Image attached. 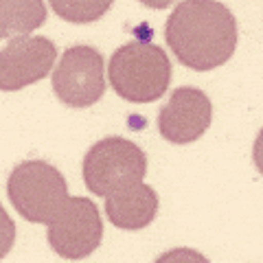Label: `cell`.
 <instances>
[{"instance_id": "7a4b0ae2", "label": "cell", "mask_w": 263, "mask_h": 263, "mask_svg": "<svg viewBox=\"0 0 263 263\" xmlns=\"http://www.w3.org/2000/svg\"><path fill=\"white\" fill-rule=\"evenodd\" d=\"M108 77L121 99L129 103H152L167 92L171 62L160 46L134 40L112 53Z\"/></svg>"}, {"instance_id": "8992f818", "label": "cell", "mask_w": 263, "mask_h": 263, "mask_svg": "<svg viewBox=\"0 0 263 263\" xmlns=\"http://www.w3.org/2000/svg\"><path fill=\"white\" fill-rule=\"evenodd\" d=\"M46 226L48 243L64 259H84L92 254L103 237L101 213L88 197H68Z\"/></svg>"}, {"instance_id": "3957f363", "label": "cell", "mask_w": 263, "mask_h": 263, "mask_svg": "<svg viewBox=\"0 0 263 263\" xmlns=\"http://www.w3.org/2000/svg\"><path fill=\"white\" fill-rule=\"evenodd\" d=\"M7 193L13 209L31 224H48L68 200L64 176L46 160H24L13 167Z\"/></svg>"}, {"instance_id": "5b68a950", "label": "cell", "mask_w": 263, "mask_h": 263, "mask_svg": "<svg viewBox=\"0 0 263 263\" xmlns=\"http://www.w3.org/2000/svg\"><path fill=\"white\" fill-rule=\"evenodd\" d=\"M53 92L68 108H90L105 92V64L95 46H68L53 68Z\"/></svg>"}, {"instance_id": "ba28073f", "label": "cell", "mask_w": 263, "mask_h": 263, "mask_svg": "<svg viewBox=\"0 0 263 263\" xmlns=\"http://www.w3.org/2000/svg\"><path fill=\"white\" fill-rule=\"evenodd\" d=\"M213 103L200 88L182 86L171 92L167 105L158 114V132L174 145H189L197 141L211 127Z\"/></svg>"}, {"instance_id": "9c48e42d", "label": "cell", "mask_w": 263, "mask_h": 263, "mask_svg": "<svg viewBox=\"0 0 263 263\" xmlns=\"http://www.w3.org/2000/svg\"><path fill=\"white\" fill-rule=\"evenodd\" d=\"M158 193L145 182L105 195V215L121 230L147 228L158 213Z\"/></svg>"}, {"instance_id": "277c9868", "label": "cell", "mask_w": 263, "mask_h": 263, "mask_svg": "<svg viewBox=\"0 0 263 263\" xmlns=\"http://www.w3.org/2000/svg\"><path fill=\"white\" fill-rule=\"evenodd\" d=\"M84 182L90 193L105 197L143 182L147 156L136 143L123 136H108L95 143L84 156Z\"/></svg>"}, {"instance_id": "52a82bcc", "label": "cell", "mask_w": 263, "mask_h": 263, "mask_svg": "<svg viewBox=\"0 0 263 263\" xmlns=\"http://www.w3.org/2000/svg\"><path fill=\"white\" fill-rule=\"evenodd\" d=\"M57 46L48 37L15 35L0 51V90L15 92L51 75Z\"/></svg>"}, {"instance_id": "30bf717a", "label": "cell", "mask_w": 263, "mask_h": 263, "mask_svg": "<svg viewBox=\"0 0 263 263\" xmlns=\"http://www.w3.org/2000/svg\"><path fill=\"white\" fill-rule=\"evenodd\" d=\"M44 22V0H0V40L27 35Z\"/></svg>"}, {"instance_id": "7c38bea8", "label": "cell", "mask_w": 263, "mask_h": 263, "mask_svg": "<svg viewBox=\"0 0 263 263\" xmlns=\"http://www.w3.org/2000/svg\"><path fill=\"white\" fill-rule=\"evenodd\" d=\"M13 243H15V224L9 217V213L3 209V204H0V259L9 254Z\"/></svg>"}, {"instance_id": "5bb4252c", "label": "cell", "mask_w": 263, "mask_h": 263, "mask_svg": "<svg viewBox=\"0 0 263 263\" xmlns=\"http://www.w3.org/2000/svg\"><path fill=\"white\" fill-rule=\"evenodd\" d=\"M145 7H149V9H167L176 3V0H141Z\"/></svg>"}, {"instance_id": "6da1fadb", "label": "cell", "mask_w": 263, "mask_h": 263, "mask_svg": "<svg viewBox=\"0 0 263 263\" xmlns=\"http://www.w3.org/2000/svg\"><path fill=\"white\" fill-rule=\"evenodd\" d=\"M164 40L182 66L206 72L233 57L237 20L219 0H182L167 18Z\"/></svg>"}, {"instance_id": "4fadbf2b", "label": "cell", "mask_w": 263, "mask_h": 263, "mask_svg": "<svg viewBox=\"0 0 263 263\" xmlns=\"http://www.w3.org/2000/svg\"><path fill=\"white\" fill-rule=\"evenodd\" d=\"M252 158H254V164H257L259 174L263 176V129L257 134V141H254V147H252Z\"/></svg>"}, {"instance_id": "8fae6325", "label": "cell", "mask_w": 263, "mask_h": 263, "mask_svg": "<svg viewBox=\"0 0 263 263\" xmlns=\"http://www.w3.org/2000/svg\"><path fill=\"white\" fill-rule=\"evenodd\" d=\"M48 3L62 20L72 24H88L103 18L114 0H48Z\"/></svg>"}]
</instances>
